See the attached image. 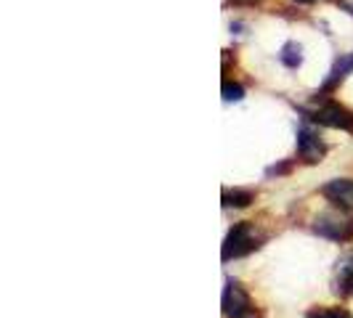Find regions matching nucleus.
I'll list each match as a JSON object with an SVG mask.
<instances>
[{
  "mask_svg": "<svg viewBox=\"0 0 353 318\" xmlns=\"http://www.w3.org/2000/svg\"><path fill=\"white\" fill-rule=\"evenodd\" d=\"M263 242H265V233H261L252 220H242V223H236V226L226 233V242H223V249H221V257H223V263L239 260V257H248L250 252H255V249L263 247Z\"/></svg>",
  "mask_w": 353,
  "mask_h": 318,
  "instance_id": "obj_1",
  "label": "nucleus"
},
{
  "mask_svg": "<svg viewBox=\"0 0 353 318\" xmlns=\"http://www.w3.org/2000/svg\"><path fill=\"white\" fill-rule=\"evenodd\" d=\"M303 120L321 127H332V130H343V133H351L353 136V112L345 109L343 104L332 101L330 96H321L316 104L311 109H301Z\"/></svg>",
  "mask_w": 353,
  "mask_h": 318,
  "instance_id": "obj_2",
  "label": "nucleus"
},
{
  "mask_svg": "<svg viewBox=\"0 0 353 318\" xmlns=\"http://www.w3.org/2000/svg\"><path fill=\"white\" fill-rule=\"evenodd\" d=\"M221 308H223L226 318H261V310H258L255 300L250 297V292L236 279H226Z\"/></svg>",
  "mask_w": 353,
  "mask_h": 318,
  "instance_id": "obj_3",
  "label": "nucleus"
},
{
  "mask_svg": "<svg viewBox=\"0 0 353 318\" xmlns=\"http://www.w3.org/2000/svg\"><path fill=\"white\" fill-rule=\"evenodd\" d=\"M321 239H330V242H351L353 239V212L335 207L330 212H321L314 223Z\"/></svg>",
  "mask_w": 353,
  "mask_h": 318,
  "instance_id": "obj_4",
  "label": "nucleus"
},
{
  "mask_svg": "<svg viewBox=\"0 0 353 318\" xmlns=\"http://www.w3.org/2000/svg\"><path fill=\"white\" fill-rule=\"evenodd\" d=\"M324 154H327V143L321 141V136L314 127V123L303 120L301 127H298V157L305 165H316V162L324 159Z\"/></svg>",
  "mask_w": 353,
  "mask_h": 318,
  "instance_id": "obj_5",
  "label": "nucleus"
},
{
  "mask_svg": "<svg viewBox=\"0 0 353 318\" xmlns=\"http://www.w3.org/2000/svg\"><path fill=\"white\" fill-rule=\"evenodd\" d=\"M319 194L324 196L330 204L353 212V180H348V178H337V180L324 183Z\"/></svg>",
  "mask_w": 353,
  "mask_h": 318,
  "instance_id": "obj_6",
  "label": "nucleus"
},
{
  "mask_svg": "<svg viewBox=\"0 0 353 318\" xmlns=\"http://www.w3.org/2000/svg\"><path fill=\"white\" fill-rule=\"evenodd\" d=\"M353 72V51L351 53H340L335 59V64H332V70H330V74H327V80H324V85L319 88L316 96H330L332 90L348 77Z\"/></svg>",
  "mask_w": 353,
  "mask_h": 318,
  "instance_id": "obj_7",
  "label": "nucleus"
},
{
  "mask_svg": "<svg viewBox=\"0 0 353 318\" xmlns=\"http://www.w3.org/2000/svg\"><path fill=\"white\" fill-rule=\"evenodd\" d=\"M335 292L340 297H353V252H345L335 268Z\"/></svg>",
  "mask_w": 353,
  "mask_h": 318,
  "instance_id": "obj_8",
  "label": "nucleus"
},
{
  "mask_svg": "<svg viewBox=\"0 0 353 318\" xmlns=\"http://www.w3.org/2000/svg\"><path fill=\"white\" fill-rule=\"evenodd\" d=\"M279 61H282L287 70H298V67L303 64V45L301 43H295V40L284 43L282 51H279Z\"/></svg>",
  "mask_w": 353,
  "mask_h": 318,
  "instance_id": "obj_9",
  "label": "nucleus"
},
{
  "mask_svg": "<svg viewBox=\"0 0 353 318\" xmlns=\"http://www.w3.org/2000/svg\"><path fill=\"white\" fill-rule=\"evenodd\" d=\"M250 202H255L250 189H223V207H248Z\"/></svg>",
  "mask_w": 353,
  "mask_h": 318,
  "instance_id": "obj_10",
  "label": "nucleus"
},
{
  "mask_svg": "<svg viewBox=\"0 0 353 318\" xmlns=\"http://www.w3.org/2000/svg\"><path fill=\"white\" fill-rule=\"evenodd\" d=\"M245 98V88L239 83H231V80H223V101L231 104V101H242Z\"/></svg>",
  "mask_w": 353,
  "mask_h": 318,
  "instance_id": "obj_11",
  "label": "nucleus"
},
{
  "mask_svg": "<svg viewBox=\"0 0 353 318\" xmlns=\"http://www.w3.org/2000/svg\"><path fill=\"white\" fill-rule=\"evenodd\" d=\"M305 318H353L348 310L343 308H314Z\"/></svg>",
  "mask_w": 353,
  "mask_h": 318,
  "instance_id": "obj_12",
  "label": "nucleus"
},
{
  "mask_svg": "<svg viewBox=\"0 0 353 318\" xmlns=\"http://www.w3.org/2000/svg\"><path fill=\"white\" fill-rule=\"evenodd\" d=\"M340 6H343L348 14H353V0H340Z\"/></svg>",
  "mask_w": 353,
  "mask_h": 318,
  "instance_id": "obj_13",
  "label": "nucleus"
},
{
  "mask_svg": "<svg viewBox=\"0 0 353 318\" xmlns=\"http://www.w3.org/2000/svg\"><path fill=\"white\" fill-rule=\"evenodd\" d=\"M234 3H242V6H255V3H261V0H234Z\"/></svg>",
  "mask_w": 353,
  "mask_h": 318,
  "instance_id": "obj_14",
  "label": "nucleus"
}]
</instances>
